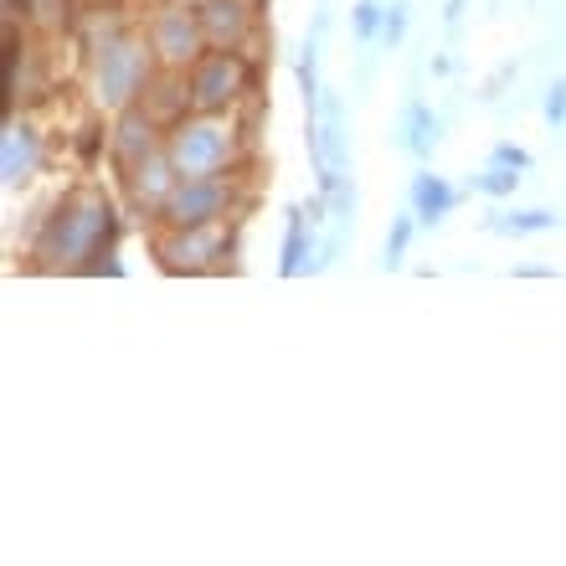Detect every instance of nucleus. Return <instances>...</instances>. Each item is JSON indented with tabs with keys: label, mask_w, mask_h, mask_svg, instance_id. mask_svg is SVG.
I'll return each instance as SVG.
<instances>
[{
	"label": "nucleus",
	"mask_w": 566,
	"mask_h": 566,
	"mask_svg": "<svg viewBox=\"0 0 566 566\" xmlns=\"http://www.w3.org/2000/svg\"><path fill=\"white\" fill-rule=\"evenodd\" d=\"M201 31L217 46H238L253 27V0H201Z\"/></svg>",
	"instance_id": "nucleus-8"
},
{
	"label": "nucleus",
	"mask_w": 566,
	"mask_h": 566,
	"mask_svg": "<svg viewBox=\"0 0 566 566\" xmlns=\"http://www.w3.org/2000/svg\"><path fill=\"white\" fill-rule=\"evenodd\" d=\"M227 207H232V186H227L222 176H180L176 191L165 196L160 217L180 232V227H211V222H222Z\"/></svg>",
	"instance_id": "nucleus-3"
},
{
	"label": "nucleus",
	"mask_w": 566,
	"mask_h": 566,
	"mask_svg": "<svg viewBox=\"0 0 566 566\" xmlns=\"http://www.w3.org/2000/svg\"><path fill=\"white\" fill-rule=\"evenodd\" d=\"M155 129H149V119H139V114H124V124H119V160L135 170L145 155H155Z\"/></svg>",
	"instance_id": "nucleus-12"
},
{
	"label": "nucleus",
	"mask_w": 566,
	"mask_h": 566,
	"mask_svg": "<svg viewBox=\"0 0 566 566\" xmlns=\"http://www.w3.org/2000/svg\"><path fill=\"white\" fill-rule=\"evenodd\" d=\"M114 238V211L98 191H77L73 201H62L57 217L46 222L36 238V258L46 269H88V258H98Z\"/></svg>",
	"instance_id": "nucleus-1"
},
{
	"label": "nucleus",
	"mask_w": 566,
	"mask_h": 566,
	"mask_svg": "<svg viewBox=\"0 0 566 566\" xmlns=\"http://www.w3.org/2000/svg\"><path fill=\"white\" fill-rule=\"evenodd\" d=\"M432 139H438V119H432L422 104H412V108H407V139H402V145L412 149V155H428Z\"/></svg>",
	"instance_id": "nucleus-14"
},
{
	"label": "nucleus",
	"mask_w": 566,
	"mask_h": 566,
	"mask_svg": "<svg viewBox=\"0 0 566 566\" xmlns=\"http://www.w3.org/2000/svg\"><path fill=\"white\" fill-rule=\"evenodd\" d=\"M474 186H479V191H484V196H510V191H515V186H521V176H515L510 165H500V160H494L490 170H484V176L474 180Z\"/></svg>",
	"instance_id": "nucleus-15"
},
{
	"label": "nucleus",
	"mask_w": 566,
	"mask_h": 566,
	"mask_svg": "<svg viewBox=\"0 0 566 566\" xmlns=\"http://www.w3.org/2000/svg\"><path fill=\"white\" fill-rule=\"evenodd\" d=\"M412 207H418V217L432 227V222H443L448 211H453V191H448L438 176H418L412 180Z\"/></svg>",
	"instance_id": "nucleus-11"
},
{
	"label": "nucleus",
	"mask_w": 566,
	"mask_h": 566,
	"mask_svg": "<svg viewBox=\"0 0 566 566\" xmlns=\"http://www.w3.org/2000/svg\"><path fill=\"white\" fill-rule=\"evenodd\" d=\"M201 42H207V31H201V15L196 11L170 6V11L155 15V52L165 62H196L201 57Z\"/></svg>",
	"instance_id": "nucleus-7"
},
{
	"label": "nucleus",
	"mask_w": 566,
	"mask_h": 566,
	"mask_svg": "<svg viewBox=\"0 0 566 566\" xmlns=\"http://www.w3.org/2000/svg\"><path fill=\"white\" fill-rule=\"evenodd\" d=\"M242 83H248V67L238 62V52H232V46H222V52H211V57L196 62V73H191V104L201 108V114H211V108H227L242 93Z\"/></svg>",
	"instance_id": "nucleus-6"
},
{
	"label": "nucleus",
	"mask_w": 566,
	"mask_h": 566,
	"mask_svg": "<svg viewBox=\"0 0 566 566\" xmlns=\"http://www.w3.org/2000/svg\"><path fill=\"white\" fill-rule=\"evenodd\" d=\"M304 258H310V227H304V211H289V238H283V273L294 279L304 269Z\"/></svg>",
	"instance_id": "nucleus-13"
},
{
	"label": "nucleus",
	"mask_w": 566,
	"mask_h": 566,
	"mask_svg": "<svg viewBox=\"0 0 566 566\" xmlns=\"http://www.w3.org/2000/svg\"><path fill=\"white\" fill-rule=\"evenodd\" d=\"M494 160H500V165H510V170H531V155H525V149H510V145H500V149H494Z\"/></svg>",
	"instance_id": "nucleus-21"
},
{
	"label": "nucleus",
	"mask_w": 566,
	"mask_h": 566,
	"mask_svg": "<svg viewBox=\"0 0 566 566\" xmlns=\"http://www.w3.org/2000/svg\"><path fill=\"white\" fill-rule=\"evenodd\" d=\"M170 160L176 176H217L232 160V129L217 119H191L170 135Z\"/></svg>",
	"instance_id": "nucleus-2"
},
{
	"label": "nucleus",
	"mask_w": 566,
	"mask_h": 566,
	"mask_svg": "<svg viewBox=\"0 0 566 566\" xmlns=\"http://www.w3.org/2000/svg\"><path fill=\"white\" fill-rule=\"evenodd\" d=\"M207 253H222V232H217V222L211 227H180V238L160 248L165 269H207L211 263Z\"/></svg>",
	"instance_id": "nucleus-9"
},
{
	"label": "nucleus",
	"mask_w": 566,
	"mask_h": 566,
	"mask_svg": "<svg viewBox=\"0 0 566 566\" xmlns=\"http://www.w3.org/2000/svg\"><path fill=\"white\" fill-rule=\"evenodd\" d=\"M36 160H42V145H36V135H31L27 124H11V129H6V139H0V170H6V186L15 191L21 180H31Z\"/></svg>",
	"instance_id": "nucleus-10"
},
{
	"label": "nucleus",
	"mask_w": 566,
	"mask_h": 566,
	"mask_svg": "<svg viewBox=\"0 0 566 566\" xmlns=\"http://www.w3.org/2000/svg\"><path fill=\"white\" fill-rule=\"evenodd\" d=\"M500 227H510V232H552L556 217H552V211H515V217H510V222H500Z\"/></svg>",
	"instance_id": "nucleus-17"
},
{
	"label": "nucleus",
	"mask_w": 566,
	"mask_h": 566,
	"mask_svg": "<svg viewBox=\"0 0 566 566\" xmlns=\"http://www.w3.org/2000/svg\"><path fill=\"white\" fill-rule=\"evenodd\" d=\"M402 36H407V6H391V11L381 15V42L397 46Z\"/></svg>",
	"instance_id": "nucleus-18"
},
{
	"label": "nucleus",
	"mask_w": 566,
	"mask_h": 566,
	"mask_svg": "<svg viewBox=\"0 0 566 566\" xmlns=\"http://www.w3.org/2000/svg\"><path fill=\"white\" fill-rule=\"evenodd\" d=\"M376 21H381V6H376V0H360V6H356V36H360V42H371Z\"/></svg>",
	"instance_id": "nucleus-20"
},
{
	"label": "nucleus",
	"mask_w": 566,
	"mask_h": 566,
	"mask_svg": "<svg viewBox=\"0 0 566 566\" xmlns=\"http://www.w3.org/2000/svg\"><path fill=\"white\" fill-rule=\"evenodd\" d=\"M27 6H31V0H6V11H11V15H15V11H27Z\"/></svg>",
	"instance_id": "nucleus-22"
},
{
	"label": "nucleus",
	"mask_w": 566,
	"mask_h": 566,
	"mask_svg": "<svg viewBox=\"0 0 566 566\" xmlns=\"http://www.w3.org/2000/svg\"><path fill=\"white\" fill-rule=\"evenodd\" d=\"M145 77H149V57L139 42L98 46V93H104V104L124 108L139 88H145Z\"/></svg>",
	"instance_id": "nucleus-5"
},
{
	"label": "nucleus",
	"mask_w": 566,
	"mask_h": 566,
	"mask_svg": "<svg viewBox=\"0 0 566 566\" xmlns=\"http://www.w3.org/2000/svg\"><path fill=\"white\" fill-rule=\"evenodd\" d=\"M407 242H412V217H397V227L387 232V269H397L407 258Z\"/></svg>",
	"instance_id": "nucleus-16"
},
{
	"label": "nucleus",
	"mask_w": 566,
	"mask_h": 566,
	"mask_svg": "<svg viewBox=\"0 0 566 566\" xmlns=\"http://www.w3.org/2000/svg\"><path fill=\"white\" fill-rule=\"evenodd\" d=\"M546 124H566V77L546 88Z\"/></svg>",
	"instance_id": "nucleus-19"
},
{
	"label": "nucleus",
	"mask_w": 566,
	"mask_h": 566,
	"mask_svg": "<svg viewBox=\"0 0 566 566\" xmlns=\"http://www.w3.org/2000/svg\"><path fill=\"white\" fill-rule=\"evenodd\" d=\"M345 145H350V135H345V104H340V93H325L319 108L310 114V155L319 165V186L325 191H335L345 176Z\"/></svg>",
	"instance_id": "nucleus-4"
}]
</instances>
